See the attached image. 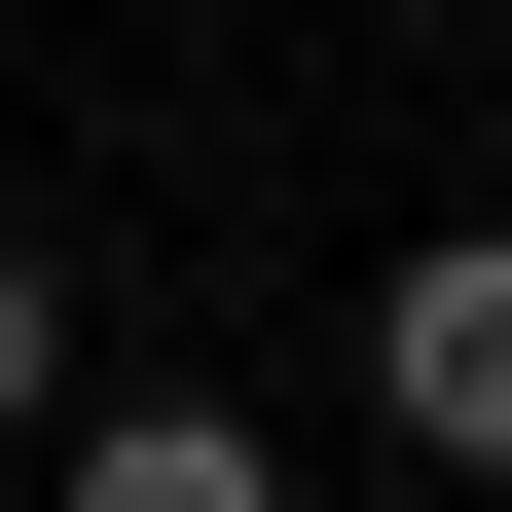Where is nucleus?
Segmentation results:
<instances>
[{
    "label": "nucleus",
    "mask_w": 512,
    "mask_h": 512,
    "mask_svg": "<svg viewBox=\"0 0 512 512\" xmlns=\"http://www.w3.org/2000/svg\"><path fill=\"white\" fill-rule=\"evenodd\" d=\"M366 403H403V476H512V220L366 256Z\"/></svg>",
    "instance_id": "f257e3e1"
},
{
    "label": "nucleus",
    "mask_w": 512,
    "mask_h": 512,
    "mask_svg": "<svg viewBox=\"0 0 512 512\" xmlns=\"http://www.w3.org/2000/svg\"><path fill=\"white\" fill-rule=\"evenodd\" d=\"M37 512H293V439H256V403H110Z\"/></svg>",
    "instance_id": "f03ea898"
},
{
    "label": "nucleus",
    "mask_w": 512,
    "mask_h": 512,
    "mask_svg": "<svg viewBox=\"0 0 512 512\" xmlns=\"http://www.w3.org/2000/svg\"><path fill=\"white\" fill-rule=\"evenodd\" d=\"M37 403H74V256L0 220V439H37Z\"/></svg>",
    "instance_id": "7ed1b4c3"
}]
</instances>
